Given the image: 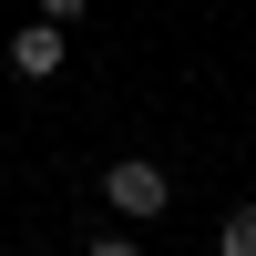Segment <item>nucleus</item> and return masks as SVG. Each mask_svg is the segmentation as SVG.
Masks as SVG:
<instances>
[{
	"mask_svg": "<svg viewBox=\"0 0 256 256\" xmlns=\"http://www.w3.org/2000/svg\"><path fill=\"white\" fill-rule=\"evenodd\" d=\"M102 205H113V216H164V174H154V164H144V154H123L113 164V174H102Z\"/></svg>",
	"mask_w": 256,
	"mask_h": 256,
	"instance_id": "nucleus-1",
	"label": "nucleus"
},
{
	"mask_svg": "<svg viewBox=\"0 0 256 256\" xmlns=\"http://www.w3.org/2000/svg\"><path fill=\"white\" fill-rule=\"evenodd\" d=\"M62 52H72V41H62V20L10 31V72H20V82H52V72H62Z\"/></svg>",
	"mask_w": 256,
	"mask_h": 256,
	"instance_id": "nucleus-2",
	"label": "nucleus"
},
{
	"mask_svg": "<svg viewBox=\"0 0 256 256\" xmlns=\"http://www.w3.org/2000/svg\"><path fill=\"white\" fill-rule=\"evenodd\" d=\"M216 256H256V205H236V216L216 226Z\"/></svg>",
	"mask_w": 256,
	"mask_h": 256,
	"instance_id": "nucleus-3",
	"label": "nucleus"
},
{
	"mask_svg": "<svg viewBox=\"0 0 256 256\" xmlns=\"http://www.w3.org/2000/svg\"><path fill=\"white\" fill-rule=\"evenodd\" d=\"M41 20H62V31H72V20H82V0H41Z\"/></svg>",
	"mask_w": 256,
	"mask_h": 256,
	"instance_id": "nucleus-4",
	"label": "nucleus"
},
{
	"mask_svg": "<svg viewBox=\"0 0 256 256\" xmlns=\"http://www.w3.org/2000/svg\"><path fill=\"white\" fill-rule=\"evenodd\" d=\"M82 256H134V246H123V236H92V246H82Z\"/></svg>",
	"mask_w": 256,
	"mask_h": 256,
	"instance_id": "nucleus-5",
	"label": "nucleus"
}]
</instances>
